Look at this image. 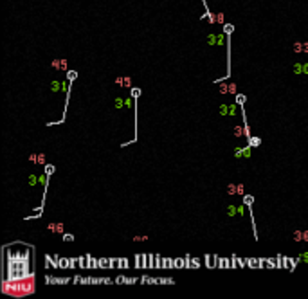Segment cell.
I'll return each mask as SVG.
<instances>
[{
    "instance_id": "6da1fadb",
    "label": "cell",
    "mask_w": 308,
    "mask_h": 299,
    "mask_svg": "<svg viewBox=\"0 0 308 299\" xmlns=\"http://www.w3.org/2000/svg\"><path fill=\"white\" fill-rule=\"evenodd\" d=\"M27 274H29V251L7 252V260H6V279H7V281L25 279Z\"/></svg>"
},
{
    "instance_id": "7a4b0ae2",
    "label": "cell",
    "mask_w": 308,
    "mask_h": 299,
    "mask_svg": "<svg viewBox=\"0 0 308 299\" xmlns=\"http://www.w3.org/2000/svg\"><path fill=\"white\" fill-rule=\"evenodd\" d=\"M115 83H117L119 87H130V85H132V79L126 78V76H123V78H117V79H115Z\"/></svg>"
},
{
    "instance_id": "3957f363",
    "label": "cell",
    "mask_w": 308,
    "mask_h": 299,
    "mask_svg": "<svg viewBox=\"0 0 308 299\" xmlns=\"http://www.w3.org/2000/svg\"><path fill=\"white\" fill-rule=\"evenodd\" d=\"M76 76H78L76 70H69V72H67V79H69V81H74V79H76Z\"/></svg>"
},
{
    "instance_id": "277c9868",
    "label": "cell",
    "mask_w": 308,
    "mask_h": 299,
    "mask_svg": "<svg viewBox=\"0 0 308 299\" xmlns=\"http://www.w3.org/2000/svg\"><path fill=\"white\" fill-rule=\"evenodd\" d=\"M245 101H247V98H245V95H241V94H238V95H236V103H238V105H243Z\"/></svg>"
},
{
    "instance_id": "5b68a950",
    "label": "cell",
    "mask_w": 308,
    "mask_h": 299,
    "mask_svg": "<svg viewBox=\"0 0 308 299\" xmlns=\"http://www.w3.org/2000/svg\"><path fill=\"white\" fill-rule=\"evenodd\" d=\"M252 202H254V198H252L250 195H247V197H243V204H247V206H252Z\"/></svg>"
},
{
    "instance_id": "8992f818",
    "label": "cell",
    "mask_w": 308,
    "mask_h": 299,
    "mask_svg": "<svg viewBox=\"0 0 308 299\" xmlns=\"http://www.w3.org/2000/svg\"><path fill=\"white\" fill-rule=\"evenodd\" d=\"M139 94H141L139 88H132V98H133V99H135V98H139Z\"/></svg>"
},
{
    "instance_id": "52a82bcc",
    "label": "cell",
    "mask_w": 308,
    "mask_h": 299,
    "mask_svg": "<svg viewBox=\"0 0 308 299\" xmlns=\"http://www.w3.org/2000/svg\"><path fill=\"white\" fill-rule=\"evenodd\" d=\"M45 173L52 175V173H54V166H45Z\"/></svg>"
},
{
    "instance_id": "ba28073f",
    "label": "cell",
    "mask_w": 308,
    "mask_h": 299,
    "mask_svg": "<svg viewBox=\"0 0 308 299\" xmlns=\"http://www.w3.org/2000/svg\"><path fill=\"white\" fill-rule=\"evenodd\" d=\"M260 142H261V141H260V139H256V137H254V139H250V146H258Z\"/></svg>"
},
{
    "instance_id": "9c48e42d",
    "label": "cell",
    "mask_w": 308,
    "mask_h": 299,
    "mask_svg": "<svg viewBox=\"0 0 308 299\" xmlns=\"http://www.w3.org/2000/svg\"><path fill=\"white\" fill-rule=\"evenodd\" d=\"M63 240H65V241H70V240H74V236H72V234H63Z\"/></svg>"
},
{
    "instance_id": "30bf717a",
    "label": "cell",
    "mask_w": 308,
    "mask_h": 299,
    "mask_svg": "<svg viewBox=\"0 0 308 299\" xmlns=\"http://www.w3.org/2000/svg\"><path fill=\"white\" fill-rule=\"evenodd\" d=\"M175 267H177V269H178V267H184V265H182V260H175Z\"/></svg>"
},
{
    "instance_id": "8fae6325",
    "label": "cell",
    "mask_w": 308,
    "mask_h": 299,
    "mask_svg": "<svg viewBox=\"0 0 308 299\" xmlns=\"http://www.w3.org/2000/svg\"><path fill=\"white\" fill-rule=\"evenodd\" d=\"M303 240H304V241H308V232H303Z\"/></svg>"
}]
</instances>
